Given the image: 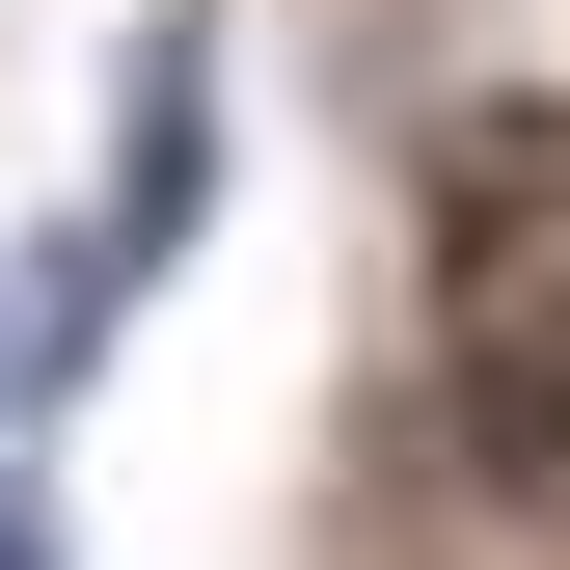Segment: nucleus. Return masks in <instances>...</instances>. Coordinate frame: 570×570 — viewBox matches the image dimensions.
I'll return each mask as SVG.
<instances>
[{"label": "nucleus", "mask_w": 570, "mask_h": 570, "mask_svg": "<svg viewBox=\"0 0 570 570\" xmlns=\"http://www.w3.org/2000/svg\"><path fill=\"white\" fill-rule=\"evenodd\" d=\"M190 218H218V0H136V82H109V190L28 245V299H0V407H82L136 299L190 272Z\"/></svg>", "instance_id": "f257e3e1"}, {"label": "nucleus", "mask_w": 570, "mask_h": 570, "mask_svg": "<svg viewBox=\"0 0 570 570\" xmlns=\"http://www.w3.org/2000/svg\"><path fill=\"white\" fill-rule=\"evenodd\" d=\"M462 326H435V462L489 489V517H570V218L517 245H435Z\"/></svg>", "instance_id": "f03ea898"}, {"label": "nucleus", "mask_w": 570, "mask_h": 570, "mask_svg": "<svg viewBox=\"0 0 570 570\" xmlns=\"http://www.w3.org/2000/svg\"><path fill=\"white\" fill-rule=\"evenodd\" d=\"M0 570H82V543H55V517H28V489H0Z\"/></svg>", "instance_id": "7ed1b4c3"}]
</instances>
